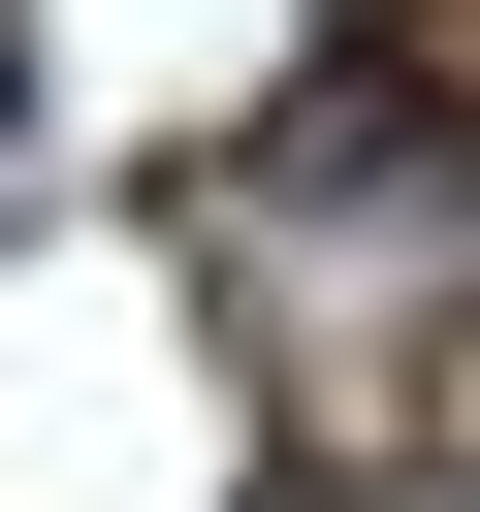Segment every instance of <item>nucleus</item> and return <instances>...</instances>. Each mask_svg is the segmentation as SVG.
Segmentation results:
<instances>
[{"instance_id":"nucleus-1","label":"nucleus","mask_w":480,"mask_h":512,"mask_svg":"<svg viewBox=\"0 0 480 512\" xmlns=\"http://www.w3.org/2000/svg\"><path fill=\"white\" fill-rule=\"evenodd\" d=\"M0 160H32V32H0Z\"/></svg>"}]
</instances>
